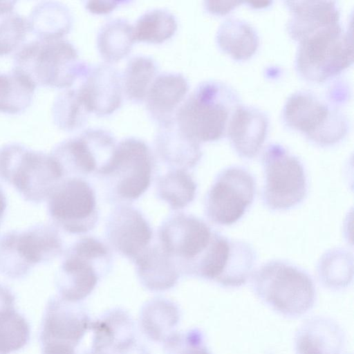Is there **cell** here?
<instances>
[{
    "label": "cell",
    "instance_id": "1",
    "mask_svg": "<svg viewBox=\"0 0 354 354\" xmlns=\"http://www.w3.org/2000/svg\"><path fill=\"white\" fill-rule=\"evenodd\" d=\"M239 104V95L231 86L205 81L183 101L174 120L183 133L198 142H212L227 133L230 119Z\"/></svg>",
    "mask_w": 354,
    "mask_h": 354
},
{
    "label": "cell",
    "instance_id": "2",
    "mask_svg": "<svg viewBox=\"0 0 354 354\" xmlns=\"http://www.w3.org/2000/svg\"><path fill=\"white\" fill-rule=\"evenodd\" d=\"M90 66L79 58L77 50L68 40L35 39L15 52L12 69L36 87L66 89L84 77Z\"/></svg>",
    "mask_w": 354,
    "mask_h": 354
},
{
    "label": "cell",
    "instance_id": "3",
    "mask_svg": "<svg viewBox=\"0 0 354 354\" xmlns=\"http://www.w3.org/2000/svg\"><path fill=\"white\" fill-rule=\"evenodd\" d=\"M252 285L264 304L287 317L306 314L315 302V287L310 277L283 261H271L261 266L253 274Z\"/></svg>",
    "mask_w": 354,
    "mask_h": 354
},
{
    "label": "cell",
    "instance_id": "4",
    "mask_svg": "<svg viewBox=\"0 0 354 354\" xmlns=\"http://www.w3.org/2000/svg\"><path fill=\"white\" fill-rule=\"evenodd\" d=\"M0 178L26 201L38 204L48 199L64 176L50 153L9 142L0 147Z\"/></svg>",
    "mask_w": 354,
    "mask_h": 354
},
{
    "label": "cell",
    "instance_id": "5",
    "mask_svg": "<svg viewBox=\"0 0 354 354\" xmlns=\"http://www.w3.org/2000/svg\"><path fill=\"white\" fill-rule=\"evenodd\" d=\"M155 167L148 144L140 138L128 137L117 143L108 163L96 177L104 181L111 202L129 203L149 189Z\"/></svg>",
    "mask_w": 354,
    "mask_h": 354
},
{
    "label": "cell",
    "instance_id": "6",
    "mask_svg": "<svg viewBox=\"0 0 354 354\" xmlns=\"http://www.w3.org/2000/svg\"><path fill=\"white\" fill-rule=\"evenodd\" d=\"M63 255L56 273L55 286L60 297L73 302L88 297L113 264L110 248L94 236L80 238Z\"/></svg>",
    "mask_w": 354,
    "mask_h": 354
},
{
    "label": "cell",
    "instance_id": "7",
    "mask_svg": "<svg viewBox=\"0 0 354 354\" xmlns=\"http://www.w3.org/2000/svg\"><path fill=\"white\" fill-rule=\"evenodd\" d=\"M64 252L60 233L51 224L8 231L0 236V274L10 279H23L36 265L51 261Z\"/></svg>",
    "mask_w": 354,
    "mask_h": 354
},
{
    "label": "cell",
    "instance_id": "8",
    "mask_svg": "<svg viewBox=\"0 0 354 354\" xmlns=\"http://www.w3.org/2000/svg\"><path fill=\"white\" fill-rule=\"evenodd\" d=\"M298 41L295 67L306 80L324 82L353 63L351 34L339 22L322 27Z\"/></svg>",
    "mask_w": 354,
    "mask_h": 354
},
{
    "label": "cell",
    "instance_id": "9",
    "mask_svg": "<svg viewBox=\"0 0 354 354\" xmlns=\"http://www.w3.org/2000/svg\"><path fill=\"white\" fill-rule=\"evenodd\" d=\"M282 116L288 127L321 146L339 142L348 129V122L341 112L307 91H297L288 98Z\"/></svg>",
    "mask_w": 354,
    "mask_h": 354
},
{
    "label": "cell",
    "instance_id": "10",
    "mask_svg": "<svg viewBox=\"0 0 354 354\" xmlns=\"http://www.w3.org/2000/svg\"><path fill=\"white\" fill-rule=\"evenodd\" d=\"M262 163L263 201L268 208L287 210L302 202L308 183L303 164L296 156L279 144H270L263 152Z\"/></svg>",
    "mask_w": 354,
    "mask_h": 354
},
{
    "label": "cell",
    "instance_id": "11",
    "mask_svg": "<svg viewBox=\"0 0 354 354\" xmlns=\"http://www.w3.org/2000/svg\"><path fill=\"white\" fill-rule=\"evenodd\" d=\"M47 212L64 232L86 234L95 228L100 217L95 191L84 178H64L48 198Z\"/></svg>",
    "mask_w": 354,
    "mask_h": 354
},
{
    "label": "cell",
    "instance_id": "12",
    "mask_svg": "<svg viewBox=\"0 0 354 354\" xmlns=\"http://www.w3.org/2000/svg\"><path fill=\"white\" fill-rule=\"evenodd\" d=\"M214 231L202 219L177 212L166 218L158 230V243L176 263L180 273L191 276L207 250Z\"/></svg>",
    "mask_w": 354,
    "mask_h": 354
},
{
    "label": "cell",
    "instance_id": "13",
    "mask_svg": "<svg viewBox=\"0 0 354 354\" xmlns=\"http://www.w3.org/2000/svg\"><path fill=\"white\" fill-rule=\"evenodd\" d=\"M116 145L115 138L107 130L89 128L59 142L50 154L60 167L64 178H86L100 174L110 160Z\"/></svg>",
    "mask_w": 354,
    "mask_h": 354
},
{
    "label": "cell",
    "instance_id": "14",
    "mask_svg": "<svg viewBox=\"0 0 354 354\" xmlns=\"http://www.w3.org/2000/svg\"><path fill=\"white\" fill-rule=\"evenodd\" d=\"M256 191L250 173L241 167L222 170L205 198V214L213 223L230 225L238 221L252 205Z\"/></svg>",
    "mask_w": 354,
    "mask_h": 354
},
{
    "label": "cell",
    "instance_id": "15",
    "mask_svg": "<svg viewBox=\"0 0 354 354\" xmlns=\"http://www.w3.org/2000/svg\"><path fill=\"white\" fill-rule=\"evenodd\" d=\"M90 324L89 317L80 303L65 300L59 296L52 297L41 320L39 334L41 346L76 348L89 329Z\"/></svg>",
    "mask_w": 354,
    "mask_h": 354
},
{
    "label": "cell",
    "instance_id": "16",
    "mask_svg": "<svg viewBox=\"0 0 354 354\" xmlns=\"http://www.w3.org/2000/svg\"><path fill=\"white\" fill-rule=\"evenodd\" d=\"M104 233L110 247L131 261L151 244L153 238L148 221L129 203L115 205L106 218Z\"/></svg>",
    "mask_w": 354,
    "mask_h": 354
},
{
    "label": "cell",
    "instance_id": "17",
    "mask_svg": "<svg viewBox=\"0 0 354 354\" xmlns=\"http://www.w3.org/2000/svg\"><path fill=\"white\" fill-rule=\"evenodd\" d=\"M77 87L90 113L106 116L118 110L122 102V81L119 71L109 64L90 66Z\"/></svg>",
    "mask_w": 354,
    "mask_h": 354
},
{
    "label": "cell",
    "instance_id": "18",
    "mask_svg": "<svg viewBox=\"0 0 354 354\" xmlns=\"http://www.w3.org/2000/svg\"><path fill=\"white\" fill-rule=\"evenodd\" d=\"M91 350L104 354H127L137 344L133 321L127 312L115 308L90 324Z\"/></svg>",
    "mask_w": 354,
    "mask_h": 354
},
{
    "label": "cell",
    "instance_id": "19",
    "mask_svg": "<svg viewBox=\"0 0 354 354\" xmlns=\"http://www.w3.org/2000/svg\"><path fill=\"white\" fill-rule=\"evenodd\" d=\"M268 129V119L259 109L239 104L232 113L227 133L236 153L252 158L261 149Z\"/></svg>",
    "mask_w": 354,
    "mask_h": 354
},
{
    "label": "cell",
    "instance_id": "20",
    "mask_svg": "<svg viewBox=\"0 0 354 354\" xmlns=\"http://www.w3.org/2000/svg\"><path fill=\"white\" fill-rule=\"evenodd\" d=\"M187 78L179 73L156 76L145 97L147 109L159 127L174 120L175 115L189 91Z\"/></svg>",
    "mask_w": 354,
    "mask_h": 354
},
{
    "label": "cell",
    "instance_id": "21",
    "mask_svg": "<svg viewBox=\"0 0 354 354\" xmlns=\"http://www.w3.org/2000/svg\"><path fill=\"white\" fill-rule=\"evenodd\" d=\"M154 149L157 156L169 169H192L202 157L199 142L183 133L175 120L159 127L154 138Z\"/></svg>",
    "mask_w": 354,
    "mask_h": 354
},
{
    "label": "cell",
    "instance_id": "22",
    "mask_svg": "<svg viewBox=\"0 0 354 354\" xmlns=\"http://www.w3.org/2000/svg\"><path fill=\"white\" fill-rule=\"evenodd\" d=\"M344 335L340 326L325 317L306 320L295 337L296 354H340Z\"/></svg>",
    "mask_w": 354,
    "mask_h": 354
},
{
    "label": "cell",
    "instance_id": "23",
    "mask_svg": "<svg viewBox=\"0 0 354 354\" xmlns=\"http://www.w3.org/2000/svg\"><path fill=\"white\" fill-rule=\"evenodd\" d=\"M142 285L152 291L173 288L180 277V271L170 256L159 243L150 244L132 261Z\"/></svg>",
    "mask_w": 354,
    "mask_h": 354
},
{
    "label": "cell",
    "instance_id": "24",
    "mask_svg": "<svg viewBox=\"0 0 354 354\" xmlns=\"http://www.w3.org/2000/svg\"><path fill=\"white\" fill-rule=\"evenodd\" d=\"M292 15L288 22V31L299 41L325 26L337 23L339 10L333 1H285Z\"/></svg>",
    "mask_w": 354,
    "mask_h": 354
},
{
    "label": "cell",
    "instance_id": "25",
    "mask_svg": "<svg viewBox=\"0 0 354 354\" xmlns=\"http://www.w3.org/2000/svg\"><path fill=\"white\" fill-rule=\"evenodd\" d=\"M29 32L37 39L57 40L68 34L73 17L69 8L59 1H45L36 4L28 19Z\"/></svg>",
    "mask_w": 354,
    "mask_h": 354
},
{
    "label": "cell",
    "instance_id": "26",
    "mask_svg": "<svg viewBox=\"0 0 354 354\" xmlns=\"http://www.w3.org/2000/svg\"><path fill=\"white\" fill-rule=\"evenodd\" d=\"M179 318V310L174 302L165 298H154L141 310L140 326L149 339L163 343L175 333L174 328Z\"/></svg>",
    "mask_w": 354,
    "mask_h": 354
},
{
    "label": "cell",
    "instance_id": "27",
    "mask_svg": "<svg viewBox=\"0 0 354 354\" xmlns=\"http://www.w3.org/2000/svg\"><path fill=\"white\" fill-rule=\"evenodd\" d=\"M216 42L219 48L236 60H245L258 48L259 39L248 22L230 17L218 28Z\"/></svg>",
    "mask_w": 354,
    "mask_h": 354
},
{
    "label": "cell",
    "instance_id": "28",
    "mask_svg": "<svg viewBox=\"0 0 354 354\" xmlns=\"http://www.w3.org/2000/svg\"><path fill=\"white\" fill-rule=\"evenodd\" d=\"M133 27L125 19L116 18L104 24L97 35V48L106 64L117 63L131 52L133 43Z\"/></svg>",
    "mask_w": 354,
    "mask_h": 354
},
{
    "label": "cell",
    "instance_id": "29",
    "mask_svg": "<svg viewBox=\"0 0 354 354\" xmlns=\"http://www.w3.org/2000/svg\"><path fill=\"white\" fill-rule=\"evenodd\" d=\"M197 185L187 170L170 169L156 183L158 198L173 210L182 209L195 198Z\"/></svg>",
    "mask_w": 354,
    "mask_h": 354
},
{
    "label": "cell",
    "instance_id": "30",
    "mask_svg": "<svg viewBox=\"0 0 354 354\" xmlns=\"http://www.w3.org/2000/svg\"><path fill=\"white\" fill-rule=\"evenodd\" d=\"M51 114L55 124L59 129L73 132L84 127L90 112L78 88L71 87L57 95L53 102Z\"/></svg>",
    "mask_w": 354,
    "mask_h": 354
},
{
    "label": "cell",
    "instance_id": "31",
    "mask_svg": "<svg viewBox=\"0 0 354 354\" xmlns=\"http://www.w3.org/2000/svg\"><path fill=\"white\" fill-rule=\"evenodd\" d=\"M157 72L158 65L153 57L147 55L131 57L122 77V88L127 98L136 103L143 101Z\"/></svg>",
    "mask_w": 354,
    "mask_h": 354
},
{
    "label": "cell",
    "instance_id": "32",
    "mask_svg": "<svg viewBox=\"0 0 354 354\" xmlns=\"http://www.w3.org/2000/svg\"><path fill=\"white\" fill-rule=\"evenodd\" d=\"M133 27L135 41L162 44L174 35L178 22L169 11L156 8L142 14Z\"/></svg>",
    "mask_w": 354,
    "mask_h": 354
},
{
    "label": "cell",
    "instance_id": "33",
    "mask_svg": "<svg viewBox=\"0 0 354 354\" xmlns=\"http://www.w3.org/2000/svg\"><path fill=\"white\" fill-rule=\"evenodd\" d=\"M30 338V326L15 308L0 312V354L23 348Z\"/></svg>",
    "mask_w": 354,
    "mask_h": 354
},
{
    "label": "cell",
    "instance_id": "34",
    "mask_svg": "<svg viewBox=\"0 0 354 354\" xmlns=\"http://www.w3.org/2000/svg\"><path fill=\"white\" fill-rule=\"evenodd\" d=\"M28 32L27 19L15 10L0 15V56L17 51Z\"/></svg>",
    "mask_w": 354,
    "mask_h": 354
},
{
    "label": "cell",
    "instance_id": "35",
    "mask_svg": "<svg viewBox=\"0 0 354 354\" xmlns=\"http://www.w3.org/2000/svg\"><path fill=\"white\" fill-rule=\"evenodd\" d=\"M164 348L167 354H211L203 333L198 328L174 333L164 342Z\"/></svg>",
    "mask_w": 354,
    "mask_h": 354
},
{
    "label": "cell",
    "instance_id": "36",
    "mask_svg": "<svg viewBox=\"0 0 354 354\" xmlns=\"http://www.w3.org/2000/svg\"><path fill=\"white\" fill-rule=\"evenodd\" d=\"M124 0H95L86 1L85 8L91 13L95 15H106L111 13L115 8L129 3Z\"/></svg>",
    "mask_w": 354,
    "mask_h": 354
},
{
    "label": "cell",
    "instance_id": "37",
    "mask_svg": "<svg viewBox=\"0 0 354 354\" xmlns=\"http://www.w3.org/2000/svg\"><path fill=\"white\" fill-rule=\"evenodd\" d=\"M241 1H205V8L209 12L214 15H222L230 12L238 5L241 4Z\"/></svg>",
    "mask_w": 354,
    "mask_h": 354
},
{
    "label": "cell",
    "instance_id": "38",
    "mask_svg": "<svg viewBox=\"0 0 354 354\" xmlns=\"http://www.w3.org/2000/svg\"><path fill=\"white\" fill-rule=\"evenodd\" d=\"M15 295L6 285L0 283V312L15 308Z\"/></svg>",
    "mask_w": 354,
    "mask_h": 354
},
{
    "label": "cell",
    "instance_id": "39",
    "mask_svg": "<svg viewBox=\"0 0 354 354\" xmlns=\"http://www.w3.org/2000/svg\"><path fill=\"white\" fill-rule=\"evenodd\" d=\"M41 354H76L75 348L65 346L41 347Z\"/></svg>",
    "mask_w": 354,
    "mask_h": 354
},
{
    "label": "cell",
    "instance_id": "40",
    "mask_svg": "<svg viewBox=\"0 0 354 354\" xmlns=\"http://www.w3.org/2000/svg\"><path fill=\"white\" fill-rule=\"evenodd\" d=\"M6 207V197L3 189L0 186V227L3 220Z\"/></svg>",
    "mask_w": 354,
    "mask_h": 354
},
{
    "label": "cell",
    "instance_id": "41",
    "mask_svg": "<svg viewBox=\"0 0 354 354\" xmlns=\"http://www.w3.org/2000/svg\"><path fill=\"white\" fill-rule=\"evenodd\" d=\"M5 77L3 73L0 72V102L1 101V99L3 96L4 91H5Z\"/></svg>",
    "mask_w": 354,
    "mask_h": 354
},
{
    "label": "cell",
    "instance_id": "42",
    "mask_svg": "<svg viewBox=\"0 0 354 354\" xmlns=\"http://www.w3.org/2000/svg\"><path fill=\"white\" fill-rule=\"evenodd\" d=\"M84 354H104V353L91 350L90 351H88V352L85 353Z\"/></svg>",
    "mask_w": 354,
    "mask_h": 354
},
{
    "label": "cell",
    "instance_id": "43",
    "mask_svg": "<svg viewBox=\"0 0 354 354\" xmlns=\"http://www.w3.org/2000/svg\"></svg>",
    "mask_w": 354,
    "mask_h": 354
}]
</instances>
